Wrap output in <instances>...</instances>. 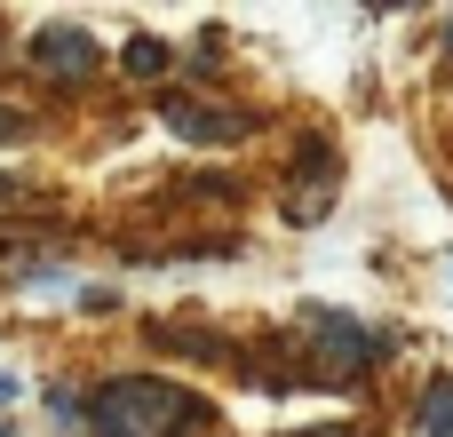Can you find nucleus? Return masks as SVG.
Masks as SVG:
<instances>
[{"instance_id": "nucleus-4", "label": "nucleus", "mask_w": 453, "mask_h": 437, "mask_svg": "<svg viewBox=\"0 0 453 437\" xmlns=\"http://www.w3.org/2000/svg\"><path fill=\"white\" fill-rule=\"evenodd\" d=\"M32 64L56 72V80H88V72H96V40H88L80 24H48V32L32 40Z\"/></svg>"}, {"instance_id": "nucleus-3", "label": "nucleus", "mask_w": 453, "mask_h": 437, "mask_svg": "<svg viewBox=\"0 0 453 437\" xmlns=\"http://www.w3.org/2000/svg\"><path fill=\"white\" fill-rule=\"evenodd\" d=\"M159 119H167V127H175L183 143H239V135L255 127L247 111H215V104H191V96H175V104H167Z\"/></svg>"}, {"instance_id": "nucleus-8", "label": "nucleus", "mask_w": 453, "mask_h": 437, "mask_svg": "<svg viewBox=\"0 0 453 437\" xmlns=\"http://www.w3.org/2000/svg\"><path fill=\"white\" fill-rule=\"evenodd\" d=\"M8 398H16V382H8V374H0V406H8Z\"/></svg>"}, {"instance_id": "nucleus-7", "label": "nucleus", "mask_w": 453, "mask_h": 437, "mask_svg": "<svg viewBox=\"0 0 453 437\" xmlns=\"http://www.w3.org/2000/svg\"><path fill=\"white\" fill-rule=\"evenodd\" d=\"M16 135H24V119H8V111H0V143H16Z\"/></svg>"}, {"instance_id": "nucleus-5", "label": "nucleus", "mask_w": 453, "mask_h": 437, "mask_svg": "<svg viewBox=\"0 0 453 437\" xmlns=\"http://www.w3.org/2000/svg\"><path fill=\"white\" fill-rule=\"evenodd\" d=\"M422 437H453V374L422 390Z\"/></svg>"}, {"instance_id": "nucleus-9", "label": "nucleus", "mask_w": 453, "mask_h": 437, "mask_svg": "<svg viewBox=\"0 0 453 437\" xmlns=\"http://www.w3.org/2000/svg\"><path fill=\"white\" fill-rule=\"evenodd\" d=\"M0 437H16V430H8V422H0Z\"/></svg>"}, {"instance_id": "nucleus-6", "label": "nucleus", "mask_w": 453, "mask_h": 437, "mask_svg": "<svg viewBox=\"0 0 453 437\" xmlns=\"http://www.w3.org/2000/svg\"><path fill=\"white\" fill-rule=\"evenodd\" d=\"M167 64H175V56H167V40H151V32H143V40H127V72H135V80H159Z\"/></svg>"}, {"instance_id": "nucleus-2", "label": "nucleus", "mask_w": 453, "mask_h": 437, "mask_svg": "<svg viewBox=\"0 0 453 437\" xmlns=\"http://www.w3.org/2000/svg\"><path fill=\"white\" fill-rule=\"evenodd\" d=\"M303 326H311V342H319L326 374H366V366H374V350H382V342H374L358 318H342V310H311Z\"/></svg>"}, {"instance_id": "nucleus-1", "label": "nucleus", "mask_w": 453, "mask_h": 437, "mask_svg": "<svg viewBox=\"0 0 453 437\" xmlns=\"http://www.w3.org/2000/svg\"><path fill=\"white\" fill-rule=\"evenodd\" d=\"M207 422L199 398H183L175 382H151V374H127V382H104L88 398V430L96 437H183Z\"/></svg>"}]
</instances>
